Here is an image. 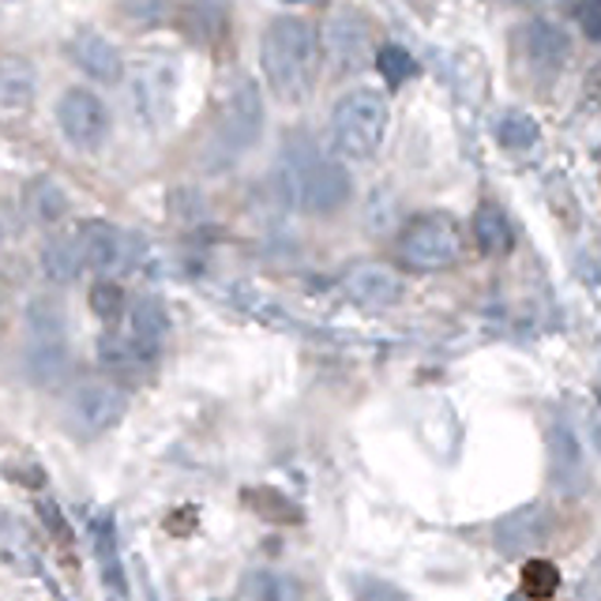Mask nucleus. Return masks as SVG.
<instances>
[{"instance_id": "19", "label": "nucleus", "mask_w": 601, "mask_h": 601, "mask_svg": "<svg viewBox=\"0 0 601 601\" xmlns=\"http://www.w3.org/2000/svg\"><path fill=\"white\" fill-rule=\"evenodd\" d=\"M42 275H46L53 286H68V282L79 279L83 271V249H79V237H49L46 249L38 256Z\"/></svg>"}, {"instance_id": "3", "label": "nucleus", "mask_w": 601, "mask_h": 601, "mask_svg": "<svg viewBox=\"0 0 601 601\" xmlns=\"http://www.w3.org/2000/svg\"><path fill=\"white\" fill-rule=\"evenodd\" d=\"M166 334H170V316H166L162 300L136 297L132 305H125L117 320L105 327V334L99 339V358L110 368L136 373V368L155 365Z\"/></svg>"}, {"instance_id": "29", "label": "nucleus", "mask_w": 601, "mask_h": 601, "mask_svg": "<svg viewBox=\"0 0 601 601\" xmlns=\"http://www.w3.org/2000/svg\"><path fill=\"white\" fill-rule=\"evenodd\" d=\"M189 15H192V31H196L200 42L223 38V8H218V0H200V4H189Z\"/></svg>"}, {"instance_id": "14", "label": "nucleus", "mask_w": 601, "mask_h": 601, "mask_svg": "<svg viewBox=\"0 0 601 601\" xmlns=\"http://www.w3.org/2000/svg\"><path fill=\"white\" fill-rule=\"evenodd\" d=\"M545 451H549V474L560 492H579L587 481V455H582V440L576 429L564 421H553L545 432Z\"/></svg>"}, {"instance_id": "26", "label": "nucleus", "mask_w": 601, "mask_h": 601, "mask_svg": "<svg viewBox=\"0 0 601 601\" xmlns=\"http://www.w3.org/2000/svg\"><path fill=\"white\" fill-rule=\"evenodd\" d=\"M373 65L379 68V76H384V83H387V87H402L406 79L418 76V65H413V57H410V53H406L402 46H384V49H376Z\"/></svg>"}, {"instance_id": "10", "label": "nucleus", "mask_w": 601, "mask_h": 601, "mask_svg": "<svg viewBox=\"0 0 601 601\" xmlns=\"http://www.w3.org/2000/svg\"><path fill=\"white\" fill-rule=\"evenodd\" d=\"M57 125L65 132L68 144L91 155V150H99L105 139H110L113 121L99 94L83 91V87H72V91H65L57 102Z\"/></svg>"}, {"instance_id": "18", "label": "nucleus", "mask_w": 601, "mask_h": 601, "mask_svg": "<svg viewBox=\"0 0 601 601\" xmlns=\"http://www.w3.org/2000/svg\"><path fill=\"white\" fill-rule=\"evenodd\" d=\"M91 537H94V556L102 564V579L105 590L113 598H125L128 594V582H125V568H121V556H117V530H113L110 515H94L91 519Z\"/></svg>"}, {"instance_id": "28", "label": "nucleus", "mask_w": 601, "mask_h": 601, "mask_svg": "<svg viewBox=\"0 0 601 601\" xmlns=\"http://www.w3.org/2000/svg\"><path fill=\"white\" fill-rule=\"evenodd\" d=\"M125 305H128V297H125V290H121L117 282L102 279V282H94L91 286V313L99 316V320L113 324L121 313H125Z\"/></svg>"}, {"instance_id": "21", "label": "nucleus", "mask_w": 601, "mask_h": 601, "mask_svg": "<svg viewBox=\"0 0 601 601\" xmlns=\"http://www.w3.org/2000/svg\"><path fill=\"white\" fill-rule=\"evenodd\" d=\"M474 237H477V249L485 256H508L515 249V229H511L508 215H503L497 203H481V207H477Z\"/></svg>"}, {"instance_id": "8", "label": "nucleus", "mask_w": 601, "mask_h": 601, "mask_svg": "<svg viewBox=\"0 0 601 601\" xmlns=\"http://www.w3.org/2000/svg\"><path fill=\"white\" fill-rule=\"evenodd\" d=\"M128 410L125 387H117L113 379H83L72 395H68V421L83 440L105 436L110 429L121 426Z\"/></svg>"}, {"instance_id": "20", "label": "nucleus", "mask_w": 601, "mask_h": 601, "mask_svg": "<svg viewBox=\"0 0 601 601\" xmlns=\"http://www.w3.org/2000/svg\"><path fill=\"white\" fill-rule=\"evenodd\" d=\"M68 211H72V200H68V192L60 189L57 181H49V177L31 181V189H26V215H31L34 223L60 226L68 218Z\"/></svg>"}, {"instance_id": "1", "label": "nucleus", "mask_w": 601, "mask_h": 601, "mask_svg": "<svg viewBox=\"0 0 601 601\" xmlns=\"http://www.w3.org/2000/svg\"><path fill=\"white\" fill-rule=\"evenodd\" d=\"M316 31L297 15H279L260 38V68L271 94L286 105H297L313 91L316 72Z\"/></svg>"}, {"instance_id": "17", "label": "nucleus", "mask_w": 601, "mask_h": 601, "mask_svg": "<svg viewBox=\"0 0 601 601\" xmlns=\"http://www.w3.org/2000/svg\"><path fill=\"white\" fill-rule=\"evenodd\" d=\"M523 53L537 72H556L564 65V57H568V38H564L556 23L537 20L523 31Z\"/></svg>"}, {"instance_id": "15", "label": "nucleus", "mask_w": 601, "mask_h": 601, "mask_svg": "<svg viewBox=\"0 0 601 601\" xmlns=\"http://www.w3.org/2000/svg\"><path fill=\"white\" fill-rule=\"evenodd\" d=\"M68 57L83 76H91L94 83H121L125 79V57L113 46L105 34L99 31H79L72 42H68Z\"/></svg>"}, {"instance_id": "31", "label": "nucleus", "mask_w": 601, "mask_h": 601, "mask_svg": "<svg viewBox=\"0 0 601 601\" xmlns=\"http://www.w3.org/2000/svg\"><path fill=\"white\" fill-rule=\"evenodd\" d=\"M576 23L590 42H598L601 38V0H579Z\"/></svg>"}, {"instance_id": "30", "label": "nucleus", "mask_w": 601, "mask_h": 601, "mask_svg": "<svg viewBox=\"0 0 601 601\" xmlns=\"http://www.w3.org/2000/svg\"><path fill=\"white\" fill-rule=\"evenodd\" d=\"M237 594L241 598H290L294 590L282 587V579L271 576V571H249V576L241 579V587H237Z\"/></svg>"}, {"instance_id": "27", "label": "nucleus", "mask_w": 601, "mask_h": 601, "mask_svg": "<svg viewBox=\"0 0 601 601\" xmlns=\"http://www.w3.org/2000/svg\"><path fill=\"white\" fill-rule=\"evenodd\" d=\"M523 594L526 598H553L556 590H560V571H556V564L549 560H526L523 564Z\"/></svg>"}, {"instance_id": "23", "label": "nucleus", "mask_w": 601, "mask_h": 601, "mask_svg": "<svg viewBox=\"0 0 601 601\" xmlns=\"http://www.w3.org/2000/svg\"><path fill=\"white\" fill-rule=\"evenodd\" d=\"M0 560H4L12 571H34V576L42 571L34 545L26 542V534L23 530H15V526H4V534H0Z\"/></svg>"}, {"instance_id": "11", "label": "nucleus", "mask_w": 601, "mask_h": 601, "mask_svg": "<svg viewBox=\"0 0 601 601\" xmlns=\"http://www.w3.org/2000/svg\"><path fill=\"white\" fill-rule=\"evenodd\" d=\"M177 102V72L170 60H144L132 72V110L147 128H162L173 117Z\"/></svg>"}, {"instance_id": "9", "label": "nucleus", "mask_w": 601, "mask_h": 601, "mask_svg": "<svg viewBox=\"0 0 601 601\" xmlns=\"http://www.w3.org/2000/svg\"><path fill=\"white\" fill-rule=\"evenodd\" d=\"M316 49H324L334 76H358L361 68L373 60V53H368V26L358 12H350V8L327 12Z\"/></svg>"}, {"instance_id": "13", "label": "nucleus", "mask_w": 601, "mask_h": 601, "mask_svg": "<svg viewBox=\"0 0 601 601\" xmlns=\"http://www.w3.org/2000/svg\"><path fill=\"white\" fill-rule=\"evenodd\" d=\"M342 294L361 308H387L402 297V279L387 263H358L342 275Z\"/></svg>"}, {"instance_id": "2", "label": "nucleus", "mask_w": 601, "mask_h": 601, "mask_svg": "<svg viewBox=\"0 0 601 601\" xmlns=\"http://www.w3.org/2000/svg\"><path fill=\"white\" fill-rule=\"evenodd\" d=\"M279 189L294 207L308 211V215H331V211L347 207L353 181L347 166L331 162L316 150L313 139H290L286 158L279 170Z\"/></svg>"}, {"instance_id": "5", "label": "nucleus", "mask_w": 601, "mask_h": 601, "mask_svg": "<svg viewBox=\"0 0 601 601\" xmlns=\"http://www.w3.org/2000/svg\"><path fill=\"white\" fill-rule=\"evenodd\" d=\"M68 365V324L57 300L34 297L26 305V368L38 384H53Z\"/></svg>"}, {"instance_id": "22", "label": "nucleus", "mask_w": 601, "mask_h": 601, "mask_svg": "<svg viewBox=\"0 0 601 601\" xmlns=\"http://www.w3.org/2000/svg\"><path fill=\"white\" fill-rule=\"evenodd\" d=\"M38 91V76L23 57H0V110H23Z\"/></svg>"}, {"instance_id": "6", "label": "nucleus", "mask_w": 601, "mask_h": 601, "mask_svg": "<svg viewBox=\"0 0 601 601\" xmlns=\"http://www.w3.org/2000/svg\"><path fill=\"white\" fill-rule=\"evenodd\" d=\"M399 256L406 268L413 271H444L455 268L463 256V234H458L455 218L444 211H429L406 223L399 234Z\"/></svg>"}, {"instance_id": "16", "label": "nucleus", "mask_w": 601, "mask_h": 601, "mask_svg": "<svg viewBox=\"0 0 601 601\" xmlns=\"http://www.w3.org/2000/svg\"><path fill=\"white\" fill-rule=\"evenodd\" d=\"M545 537H549V511H545L542 503L515 508L511 515H503L497 523V545L508 556L534 553L537 545H545Z\"/></svg>"}, {"instance_id": "24", "label": "nucleus", "mask_w": 601, "mask_h": 601, "mask_svg": "<svg viewBox=\"0 0 601 601\" xmlns=\"http://www.w3.org/2000/svg\"><path fill=\"white\" fill-rule=\"evenodd\" d=\"M177 0H121V20L136 26H166L177 15Z\"/></svg>"}, {"instance_id": "25", "label": "nucleus", "mask_w": 601, "mask_h": 601, "mask_svg": "<svg viewBox=\"0 0 601 601\" xmlns=\"http://www.w3.org/2000/svg\"><path fill=\"white\" fill-rule=\"evenodd\" d=\"M497 136L508 150H530L537 144V136H542V128H537V121L530 113H503Z\"/></svg>"}, {"instance_id": "7", "label": "nucleus", "mask_w": 601, "mask_h": 601, "mask_svg": "<svg viewBox=\"0 0 601 601\" xmlns=\"http://www.w3.org/2000/svg\"><path fill=\"white\" fill-rule=\"evenodd\" d=\"M215 150L226 158H237L241 150H249L263 132V99L256 91L252 79H237L226 91L223 105H218L215 121Z\"/></svg>"}, {"instance_id": "32", "label": "nucleus", "mask_w": 601, "mask_h": 601, "mask_svg": "<svg viewBox=\"0 0 601 601\" xmlns=\"http://www.w3.org/2000/svg\"><path fill=\"white\" fill-rule=\"evenodd\" d=\"M38 511H42V523H46V526H49L53 534H57L65 545H72V530H68V523H65V519H60V511L53 508V503H42Z\"/></svg>"}, {"instance_id": "4", "label": "nucleus", "mask_w": 601, "mask_h": 601, "mask_svg": "<svg viewBox=\"0 0 601 601\" xmlns=\"http://www.w3.org/2000/svg\"><path fill=\"white\" fill-rule=\"evenodd\" d=\"M387 125H392V110H387V99L376 87H358V91L342 94L331 113L334 147L353 162H368V158L379 155Z\"/></svg>"}, {"instance_id": "12", "label": "nucleus", "mask_w": 601, "mask_h": 601, "mask_svg": "<svg viewBox=\"0 0 601 601\" xmlns=\"http://www.w3.org/2000/svg\"><path fill=\"white\" fill-rule=\"evenodd\" d=\"M79 249H83V268H91L94 275H117L128 268L132 245L128 234L113 223H83L79 226Z\"/></svg>"}]
</instances>
